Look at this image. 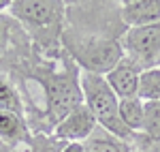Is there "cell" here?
Listing matches in <instances>:
<instances>
[{
  "label": "cell",
  "mask_w": 160,
  "mask_h": 152,
  "mask_svg": "<svg viewBox=\"0 0 160 152\" xmlns=\"http://www.w3.org/2000/svg\"><path fill=\"white\" fill-rule=\"evenodd\" d=\"M9 15L30 34L32 43L51 54L62 45L66 28V4L58 0H13Z\"/></svg>",
  "instance_id": "obj_1"
},
{
  "label": "cell",
  "mask_w": 160,
  "mask_h": 152,
  "mask_svg": "<svg viewBox=\"0 0 160 152\" xmlns=\"http://www.w3.org/2000/svg\"><path fill=\"white\" fill-rule=\"evenodd\" d=\"M62 47L81 73L107 75L124 58L120 39L107 37L100 32H86L66 26L62 32Z\"/></svg>",
  "instance_id": "obj_2"
},
{
  "label": "cell",
  "mask_w": 160,
  "mask_h": 152,
  "mask_svg": "<svg viewBox=\"0 0 160 152\" xmlns=\"http://www.w3.org/2000/svg\"><path fill=\"white\" fill-rule=\"evenodd\" d=\"M79 75H81V71L66 56L60 66L47 71L45 77L41 79L43 92H45V97H43L45 99V114H47V120L53 127L66 114H71L79 105H83Z\"/></svg>",
  "instance_id": "obj_3"
},
{
  "label": "cell",
  "mask_w": 160,
  "mask_h": 152,
  "mask_svg": "<svg viewBox=\"0 0 160 152\" xmlns=\"http://www.w3.org/2000/svg\"><path fill=\"white\" fill-rule=\"evenodd\" d=\"M79 84H81V94H83V105L96 118L98 128L107 131L109 135L126 141V144L137 141V137L124 127L122 120H120V99L109 88L107 79L102 75L81 73L79 75Z\"/></svg>",
  "instance_id": "obj_4"
},
{
  "label": "cell",
  "mask_w": 160,
  "mask_h": 152,
  "mask_svg": "<svg viewBox=\"0 0 160 152\" xmlns=\"http://www.w3.org/2000/svg\"><path fill=\"white\" fill-rule=\"evenodd\" d=\"M124 56L141 69L148 71L158 64L160 58V22L158 24L141 26V28H128L122 34Z\"/></svg>",
  "instance_id": "obj_5"
},
{
  "label": "cell",
  "mask_w": 160,
  "mask_h": 152,
  "mask_svg": "<svg viewBox=\"0 0 160 152\" xmlns=\"http://www.w3.org/2000/svg\"><path fill=\"white\" fill-rule=\"evenodd\" d=\"M96 128H98V122L92 116V112L88 109L86 105H79L77 109H73L71 114H66L53 127V135H56V139L64 141V144H71V141L86 144L94 135Z\"/></svg>",
  "instance_id": "obj_6"
},
{
  "label": "cell",
  "mask_w": 160,
  "mask_h": 152,
  "mask_svg": "<svg viewBox=\"0 0 160 152\" xmlns=\"http://www.w3.org/2000/svg\"><path fill=\"white\" fill-rule=\"evenodd\" d=\"M120 24L128 28L158 24L160 22V0H122L118 4Z\"/></svg>",
  "instance_id": "obj_7"
},
{
  "label": "cell",
  "mask_w": 160,
  "mask_h": 152,
  "mask_svg": "<svg viewBox=\"0 0 160 152\" xmlns=\"http://www.w3.org/2000/svg\"><path fill=\"white\" fill-rule=\"evenodd\" d=\"M105 79H107L109 88L115 92L118 99L137 97V92H139V79H141V69L132 60H128L124 56L122 60L105 75Z\"/></svg>",
  "instance_id": "obj_8"
},
{
  "label": "cell",
  "mask_w": 160,
  "mask_h": 152,
  "mask_svg": "<svg viewBox=\"0 0 160 152\" xmlns=\"http://www.w3.org/2000/svg\"><path fill=\"white\" fill-rule=\"evenodd\" d=\"M0 141L11 148L30 144L32 139H30V128L26 124V116L0 112Z\"/></svg>",
  "instance_id": "obj_9"
},
{
  "label": "cell",
  "mask_w": 160,
  "mask_h": 152,
  "mask_svg": "<svg viewBox=\"0 0 160 152\" xmlns=\"http://www.w3.org/2000/svg\"><path fill=\"white\" fill-rule=\"evenodd\" d=\"M143 114H145V103L141 101L139 97L120 99V120H122V124L128 128L135 137L141 133Z\"/></svg>",
  "instance_id": "obj_10"
},
{
  "label": "cell",
  "mask_w": 160,
  "mask_h": 152,
  "mask_svg": "<svg viewBox=\"0 0 160 152\" xmlns=\"http://www.w3.org/2000/svg\"><path fill=\"white\" fill-rule=\"evenodd\" d=\"M0 112L24 116V97L7 75H0Z\"/></svg>",
  "instance_id": "obj_11"
},
{
  "label": "cell",
  "mask_w": 160,
  "mask_h": 152,
  "mask_svg": "<svg viewBox=\"0 0 160 152\" xmlns=\"http://www.w3.org/2000/svg\"><path fill=\"white\" fill-rule=\"evenodd\" d=\"M145 144H160V101L145 103V114H143V127L139 133ZM137 135V137H139Z\"/></svg>",
  "instance_id": "obj_12"
},
{
  "label": "cell",
  "mask_w": 160,
  "mask_h": 152,
  "mask_svg": "<svg viewBox=\"0 0 160 152\" xmlns=\"http://www.w3.org/2000/svg\"><path fill=\"white\" fill-rule=\"evenodd\" d=\"M137 97L143 103L160 101V66H152L148 71H141Z\"/></svg>",
  "instance_id": "obj_13"
},
{
  "label": "cell",
  "mask_w": 160,
  "mask_h": 152,
  "mask_svg": "<svg viewBox=\"0 0 160 152\" xmlns=\"http://www.w3.org/2000/svg\"><path fill=\"white\" fill-rule=\"evenodd\" d=\"M15 28H19V24L13 19L9 13H0V56L11 47L13 39H15Z\"/></svg>",
  "instance_id": "obj_14"
},
{
  "label": "cell",
  "mask_w": 160,
  "mask_h": 152,
  "mask_svg": "<svg viewBox=\"0 0 160 152\" xmlns=\"http://www.w3.org/2000/svg\"><path fill=\"white\" fill-rule=\"evenodd\" d=\"M58 152H86V144H79V141H71V144H64L60 146Z\"/></svg>",
  "instance_id": "obj_15"
},
{
  "label": "cell",
  "mask_w": 160,
  "mask_h": 152,
  "mask_svg": "<svg viewBox=\"0 0 160 152\" xmlns=\"http://www.w3.org/2000/svg\"><path fill=\"white\" fill-rule=\"evenodd\" d=\"M13 0H0V13H9Z\"/></svg>",
  "instance_id": "obj_16"
},
{
  "label": "cell",
  "mask_w": 160,
  "mask_h": 152,
  "mask_svg": "<svg viewBox=\"0 0 160 152\" xmlns=\"http://www.w3.org/2000/svg\"><path fill=\"white\" fill-rule=\"evenodd\" d=\"M143 152H160V144H149Z\"/></svg>",
  "instance_id": "obj_17"
},
{
  "label": "cell",
  "mask_w": 160,
  "mask_h": 152,
  "mask_svg": "<svg viewBox=\"0 0 160 152\" xmlns=\"http://www.w3.org/2000/svg\"><path fill=\"white\" fill-rule=\"evenodd\" d=\"M37 152H41V150H37ZM43 152H51V150H49V148H47V150H43ZM56 152H58V150H56Z\"/></svg>",
  "instance_id": "obj_18"
},
{
  "label": "cell",
  "mask_w": 160,
  "mask_h": 152,
  "mask_svg": "<svg viewBox=\"0 0 160 152\" xmlns=\"http://www.w3.org/2000/svg\"><path fill=\"white\" fill-rule=\"evenodd\" d=\"M156 66H160V58H158V64H156Z\"/></svg>",
  "instance_id": "obj_19"
}]
</instances>
